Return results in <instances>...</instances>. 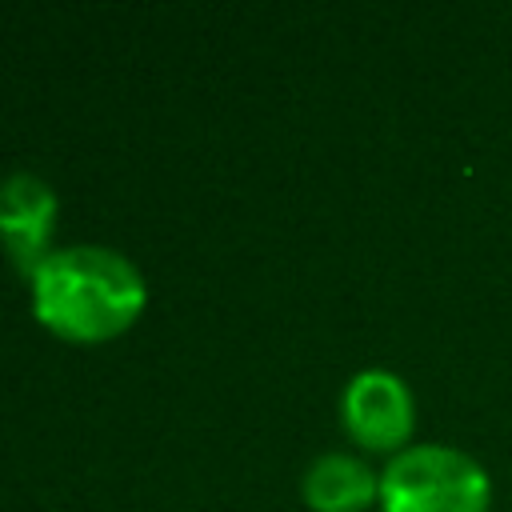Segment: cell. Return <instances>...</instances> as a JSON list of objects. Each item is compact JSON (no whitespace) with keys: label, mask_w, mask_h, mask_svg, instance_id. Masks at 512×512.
I'll return each mask as SVG.
<instances>
[{"label":"cell","mask_w":512,"mask_h":512,"mask_svg":"<svg viewBox=\"0 0 512 512\" xmlns=\"http://www.w3.org/2000/svg\"><path fill=\"white\" fill-rule=\"evenodd\" d=\"M32 308L64 340H108L140 316L144 280L112 248H60L32 272Z\"/></svg>","instance_id":"6da1fadb"},{"label":"cell","mask_w":512,"mask_h":512,"mask_svg":"<svg viewBox=\"0 0 512 512\" xmlns=\"http://www.w3.org/2000/svg\"><path fill=\"white\" fill-rule=\"evenodd\" d=\"M484 468L444 444H420L400 452L380 476L384 512H488Z\"/></svg>","instance_id":"7a4b0ae2"},{"label":"cell","mask_w":512,"mask_h":512,"mask_svg":"<svg viewBox=\"0 0 512 512\" xmlns=\"http://www.w3.org/2000/svg\"><path fill=\"white\" fill-rule=\"evenodd\" d=\"M344 428L364 448H396L412 432V396L396 372L368 368L344 388Z\"/></svg>","instance_id":"3957f363"},{"label":"cell","mask_w":512,"mask_h":512,"mask_svg":"<svg viewBox=\"0 0 512 512\" xmlns=\"http://www.w3.org/2000/svg\"><path fill=\"white\" fill-rule=\"evenodd\" d=\"M52 216H56V192L40 176L12 172L8 180H0V240L24 276H32L44 260Z\"/></svg>","instance_id":"277c9868"},{"label":"cell","mask_w":512,"mask_h":512,"mask_svg":"<svg viewBox=\"0 0 512 512\" xmlns=\"http://www.w3.org/2000/svg\"><path fill=\"white\" fill-rule=\"evenodd\" d=\"M380 492V480L356 456L328 452L304 472V500L316 512H360Z\"/></svg>","instance_id":"5b68a950"}]
</instances>
